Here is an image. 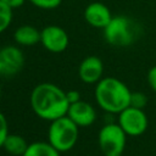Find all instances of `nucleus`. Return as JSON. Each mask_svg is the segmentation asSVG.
Here are the masks:
<instances>
[{
  "label": "nucleus",
  "instance_id": "obj_1",
  "mask_svg": "<svg viewBox=\"0 0 156 156\" xmlns=\"http://www.w3.org/2000/svg\"><path fill=\"white\" fill-rule=\"evenodd\" d=\"M33 112L41 119L52 122L67 115L69 102L66 91L52 83H40L30 93Z\"/></svg>",
  "mask_w": 156,
  "mask_h": 156
},
{
  "label": "nucleus",
  "instance_id": "obj_2",
  "mask_svg": "<svg viewBox=\"0 0 156 156\" xmlns=\"http://www.w3.org/2000/svg\"><path fill=\"white\" fill-rule=\"evenodd\" d=\"M94 95L99 107L107 113L118 115L130 106V89L126 83L115 77H104L98 82Z\"/></svg>",
  "mask_w": 156,
  "mask_h": 156
},
{
  "label": "nucleus",
  "instance_id": "obj_3",
  "mask_svg": "<svg viewBox=\"0 0 156 156\" xmlns=\"http://www.w3.org/2000/svg\"><path fill=\"white\" fill-rule=\"evenodd\" d=\"M79 127L67 116L50 122L48 129V141L58 151H69L78 141Z\"/></svg>",
  "mask_w": 156,
  "mask_h": 156
},
{
  "label": "nucleus",
  "instance_id": "obj_4",
  "mask_svg": "<svg viewBox=\"0 0 156 156\" xmlns=\"http://www.w3.org/2000/svg\"><path fill=\"white\" fill-rule=\"evenodd\" d=\"M105 40L117 48H126L133 44L138 35L135 22L123 15L113 16L110 23L102 29Z\"/></svg>",
  "mask_w": 156,
  "mask_h": 156
},
{
  "label": "nucleus",
  "instance_id": "obj_5",
  "mask_svg": "<svg viewBox=\"0 0 156 156\" xmlns=\"http://www.w3.org/2000/svg\"><path fill=\"white\" fill-rule=\"evenodd\" d=\"M127 134L118 123H106L98 135V143L104 156H122L126 144Z\"/></svg>",
  "mask_w": 156,
  "mask_h": 156
},
{
  "label": "nucleus",
  "instance_id": "obj_6",
  "mask_svg": "<svg viewBox=\"0 0 156 156\" xmlns=\"http://www.w3.org/2000/svg\"><path fill=\"white\" fill-rule=\"evenodd\" d=\"M117 123L128 136H139L147 129V116L141 108L128 106L118 113Z\"/></svg>",
  "mask_w": 156,
  "mask_h": 156
},
{
  "label": "nucleus",
  "instance_id": "obj_7",
  "mask_svg": "<svg viewBox=\"0 0 156 156\" xmlns=\"http://www.w3.org/2000/svg\"><path fill=\"white\" fill-rule=\"evenodd\" d=\"M40 43L49 52L60 54L68 48L69 38L62 27L51 24L40 30Z\"/></svg>",
  "mask_w": 156,
  "mask_h": 156
},
{
  "label": "nucleus",
  "instance_id": "obj_8",
  "mask_svg": "<svg viewBox=\"0 0 156 156\" xmlns=\"http://www.w3.org/2000/svg\"><path fill=\"white\" fill-rule=\"evenodd\" d=\"M24 65V55L18 46L6 45L0 49V76H16Z\"/></svg>",
  "mask_w": 156,
  "mask_h": 156
},
{
  "label": "nucleus",
  "instance_id": "obj_9",
  "mask_svg": "<svg viewBox=\"0 0 156 156\" xmlns=\"http://www.w3.org/2000/svg\"><path fill=\"white\" fill-rule=\"evenodd\" d=\"M83 16H84L85 22L89 26L94 28H99V29H104L113 17L110 9L101 1L90 2L84 9Z\"/></svg>",
  "mask_w": 156,
  "mask_h": 156
},
{
  "label": "nucleus",
  "instance_id": "obj_10",
  "mask_svg": "<svg viewBox=\"0 0 156 156\" xmlns=\"http://www.w3.org/2000/svg\"><path fill=\"white\" fill-rule=\"evenodd\" d=\"M104 63L98 56H87L78 67V76L83 83L96 84L104 77Z\"/></svg>",
  "mask_w": 156,
  "mask_h": 156
},
{
  "label": "nucleus",
  "instance_id": "obj_11",
  "mask_svg": "<svg viewBox=\"0 0 156 156\" xmlns=\"http://www.w3.org/2000/svg\"><path fill=\"white\" fill-rule=\"evenodd\" d=\"M66 116L72 119L78 127H89L96 119V111L89 102L79 100L69 105Z\"/></svg>",
  "mask_w": 156,
  "mask_h": 156
},
{
  "label": "nucleus",
  "instance_id": "obj_12",
  "mask_svg": "<svg viewBox=\"0 0 156 156\" xmlns=\"http://www.w3.org/2000/svg\"><path fill=\"white\" fill-rule=\"evenodd\" d=\"M13 39L18 45L33 46L40 43V32L30 24H23L18 27L13 33Z\"/></svg>",
  "mask_w": 156,
  "mask_h": 156
},
{
  "label": "nucleus",
  "instance_id": "obj_13",
  "mask_svg": "<svg viewBox=\"0 0 156 156\" xmlns=\"http://www.w3.org/2000/svg\"><path fill=\"white\" fill-rule=\"evenodd\" d=\"M28 143L27 140L18 135V134H9L2 147L5 149V151L12 156H23V154L26 152L27 147H28Z\"/></svg>",
  "mask_w": 156,
  "mask_h": 156
},
{
  "label": "nucleus",
  "instance_id": "obj_14",
  "mask_svg": "<svg viewBox=\"0 0 156 156\" xmlns=\"http://www.w3.org/2000/svg\"><path fill=\"white\" fill-rule=\"evenodd\" d=\"M23 156H60V152L49 141L30 143Z\"/></svg>",
  "mask_w": 156,
  "mask_h": 156
},
{
  "label": "nucleus",
  "instance_id": "obj_15",
  "mask_svg": "<svg viewBox=\"0 0 156 156\" xmlns=\"http://www.w3.org/2000/svg\"><path fill=\"white\" fill-rule=\"evenodd\" d=\"M12 17H13L12 9L0 0V34L10 27L12 22Z\"/></svg>",
  "mask_w": 156,
  "mask_h": 156
},
{
  "label": "nucleus",
  "instance_id": "obj_16",
  "mask_svg": "<svg viewBox=\"0 0 156 156\" xmlns=\"http://www.w3.org/2000/svg\"><path fill=\"white\" fill-rule=\"evenodd\" d=\"M146 105H147V96L144 93H141V91H132V95H130V106L144 110V107Z\"/></svg>",
  "mask_w": 156,
  "mask_h": 156
},
{
  "label": "nucleus",
  "instance_id": "obj_17",
  "mask_svg": "<svg viewBox=\"0 0 156 156\" xmlns=\"http://www.w3.org/2000/svg\"><path fill=\"white\" fill-rule=\"evenodd\" d=\"M28 1L35 7L41 10H54L58 7L62 2V0H28Z\"/></svg>",
  "mask_w": 156,
  "mask_h": 156
},
{
  "label": "nucleus",
  "instance_id": "obj_18",
  "mask_svg": "<svg viewBox=\"0 0 156 156\" xmlns=\"http://www.w3.org/2000/svg\"><path fill=\"white\" fill-rule=\"evenodd\" d=\"M10 134L9 132V123L2 112H0V147H2L7 135Z\"/></svg>",
  "mask_w": 156,
  "mask_h": 156
},
{
  "label": "nucleus",
  "instance_id": "obj_19",
  "mask_svg": "<svg viewBox=\"0 0 156 156\" xmlns=\"http://www.w3.org/2000/svg\"><path fill=\"white\" fill-rule=\"evenodd\" d=\"M146 79H147L149 87L156 93V66H152V67L147 71Z\"/></svg>",
  "mask_w": 156,
  "mask_h": 156
},
{
  "label": "nucleus",
  "instance_id": "obj_20",
  "mask_svg": "<svg viewBox=\"0 0 156 156\" xmlns=\"http://www.w3.org/2000/svg\"><path fill=\"white\" fill-rule=\"evenodd\" d=\"M66 95H67V99H68L69 105H71V104H74V102H77V101H79V100H82L79 91H78V90H74V89H71V90L66 91Z\"/></svg>",
  "mask_w": 156,
  "mask_h": 156
},
{
  "label": "nucleus",
  "instance_id": "obj_21",
  "mask_svg": "<svg viewBox=\"0 0 156 156\" xmlns=\"http://www.w3.org/2000/svg\"><path fill=\"white\" fill-rule=\"evenodd\" d=\"M1 1H2L4 4H6L9 7H11L12 10L21 7V6L26 2V0H1Z\"/></svg>",
  "mask_w": 156,
  "mask_h": 156
},
{
  "label": "nucleus",
  "instance_id": "obj_22",
  "mask_svg": "<svg viewBox=\"0 0 156 156\" xmlns=\"http://www.w3.org/2000/svg\"><path fill=\"white\" fill-rule=\"evenodd\" d=\"M0 99H1V89H0Z\"/></svg>",
  "mask_w": 156,
  "mask_h": 156
}]
</instances>
